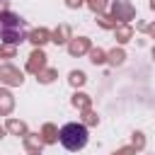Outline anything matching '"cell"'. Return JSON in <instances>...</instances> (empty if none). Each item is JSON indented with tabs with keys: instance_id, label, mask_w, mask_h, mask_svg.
<instances>
[{
	"instance_id": "obj_4",
	"label": "cell",
	"mask_w": 155,
	"mask_h": 155,
	"mask_svg": "<svg viewBox=\"0 0 155 155\" xmlns=\"http://www.w3.org/2000/svg\"><path fill=\"white\" fill-rule=\"evenodd\" d=\"M44 65V53L41 51H34L31 53V61H29V70H39Z\"/></svg>"
},
{
	"instance_id": "obj_11",
	"label": "cell",
	"mask_w": 155,
	"mask_h": 155,
	"mask_svg": "<svg viewBox=\"0 0 155 155\" xmlns=\"http://www.w3.org/2000/svg\"><path fill=\"white\" fill-rule=\"evenodd\" d=\"M0 138H2V128H0Z\"/></svg>"
},
{
	"instance_id": "obj_6",
	"label": "cell",
	"mask_w": 155,
	"mask_h": 155,
	"mask_svg": "<svg viewBox=\"0 0 155 155\" xmlns=\"http://www.w3.org/2000/svg\"><path fill=\"white\" fill-rule=\"evenodd\" d=\"M5 80H7V82H12V85H19V82H22V75H19V73H15L12 68H5Z\"/></svg>"
},
{
	"instance_id": "obj_9",
	"label": "cell",
	"mask_w": 155,
	"mask_h": 155,
	"mask_svg": "<svg viewBox=\"0 0 155 155\" xmlns=\"http://www.w3.org/2000/svg\"><path fill=\"white\" fill-rule=\"evenodd\" d=\"M10 128H12V131H24V126L17 124V121H10Z\"/></svg>"
},
{
	"instance_id": "obj_5",
	"label": "cell",
	"mask_w": 155,
	"mask_h": 155,
	"mask_svg": "<svg viewBox=\"0 0 155 155\" xmlns=\"http://www.w3.org/2000/svg\"><path fill=\"white\" fill-rule=\"evenodd\" d=\"M29 41H34V44H44V41H48V31H46V29H36V31L29 36Z\"/></svg>"
},
{
	"instance_id": "obj_10",
	"label": "cell",
	"mask_w": 155,
	"mask_h": 155,
	"mask_svg": "<svg viewBox=\"0 0 155 155\" xmlns=\"http://www.w3.org/2000/svg\"><path fill=\"white\" fill-rule=\"evenodd\" d=\"M0 53H2V56H12V46H2Z\"/></svg>"
},
{
	"instance_id": "obj_7",
	"label": "cell",
	"mask_w": 155,
	"mask_h": 155,
	"mask_svg": "<svg viewBox=\"0 0 155 155\" xmlns=\"http://www.w3.org/2000/svg\"><path fill=\"white\" fill-rule=\"evenodd\" d=\"M85 48H87L85 41H75V44H70V51H73V53H80V51H85Z\"/></svg>"
},
{
	"instance_id": "obj_2",
	"label": "cell",
	"mask_w": 155,
	"mask_h": 155,
	"mask_svg": "<svg viewBox=\"0 0 155 155\" xmlns=\"http://www.w3.org/2000/svg\"><path fill=\"white\" fill-rule=\"evenodd\" d=\"M87 126L85 124H65L61 131H58V140L65 150L75 153V150H82L87 145Z\"/></svg>"
},
{
	"instance_id": "obj_8",
	"label": "cell",
	"mask_w": 155,
	"mask_h": 155,
	"mask_svg": "<svg viewBox=\"0 0 155 155\" xmlns=\"http://www.w3.org/2000/svg\"><path fill=\"white\" fill-rule=\"evenodd\" d=\"M70 80H73L75 85H80V82L85 80V75H82V73H73V75H70Z\"/></svg>"
},
{
	"instance_id": "obj_1",
	"label": "cell",
	"mask_w": 155,
	"mask_h": 155,
	"mask_svg": "<svg viewBox=\"0 0 155 155\" xmlns=\"http://www.w3.org/2000/svg\"><path fill=\"white\" fill-rule=\"evenodd\" d=\"M0 39H2L7 46H15V44L24 41V39H27V22L19 19V17L12 15V12L0 15Z\"/></svg>"
},
{
	"instance_id": "obj_3",
	"label": "cell",
	"mask_w": 155,
	"mask_h": 155,
	"mask_svg": "<svg viewBox=\"0 0 155 155\" xmlns=\"http://www.w3.org/2000/svg\"><path fill=\"white\" fill-rule=\"evenodd\" d=\"M10 109H12V97L5 90H0V114H7Z\"/></svg>"
}]
</instances>
